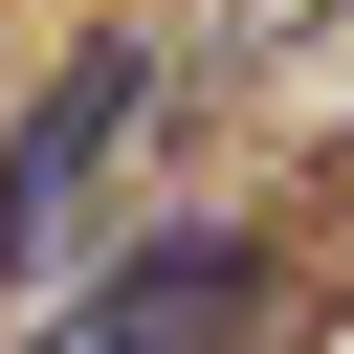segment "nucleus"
<instances>
[{"label": "nucleus", "instance_id": "2", "mask_svg": "<svg viewBox=\"0 0 354 354\" xmlns=\"http://www.w3.org/2000/svg\"><path fill=\"white\" fill-rule=\"evenodd\" d=\"M133 111H155V66H133V44H88V66L22 111V155H0V243H44V199H88V155H111Z\"/></svg>", "mask_w": 354, "mask_h": 354}, {"label": "nucleus", "instance_id": "1", "mask_svg": "<svg viewBox=\"0 0 354 354\" xmlns=\"http://www.w3.org/2000/svg\"><path fill=\"white\" fill-rule=\"evenodd\" d=\"M266 332V243H221V221H177V243H133L44 354H243Z\"/></svg>", "mask_w": 354, "mask_h": 354}]
</instances>
